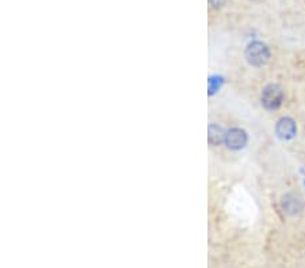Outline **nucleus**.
<instances>
[{"instance_id":"nucleus-3","label":"nucleus","mask_w":305,"mask_h":268,"mask_svg":"<svg viewBox=\"0 0 305 268\" xmlns=\"http://www.w3.org/2000/svg\"><path fill=\"white\" fill-rule=\"evenodd\" d=\"M247 140H249L247 133L240 127H232L225 133V145L233 151H239L246 147Z\"/></svg>"},{"instance_id":"nucleus-7","label":"nucleus","mask_w":305,"mask_h":268,"mask_svg":"<svg viewBox=\"0 0 305 268\" xmlns=\"http://www.w3.org/2000/svg\"><path fill=\"white\" fill-rule=\"evenodd\" d=\"M209 3L213 9H221L225 3V0H209Z\"/></svg>"},{"instance_id":"nucleus-8","label":"nucleus","mask_w":305,"mask_h":268,"mask_svg":"<svg viewBox=\"0 0 305 268\" xmlns=\"http://www.w3.org/2000/svg\"><path fill=\"white\" fill-rule=\"evenodd\" d=\"M210 83H212V88H210V91L212 92L216 91L218 87H220V84H221V82H218V79H212Z\"/></svg>"},{"instance_id":"nucleus-6","label":"nucleus","mask_w":305,"mask_h":268,"mask_svg":"<svg viewBox=\"0 0 305 268\" xmlns=\"http://www.w3.org/2000/svg\"><path fill=\"white\" fill-rule=\"evenodd\" d=\"M225 133L227 131H224L220 126L216 125V123H212L209 126V136H208L209 143L212 145H214V147L221 145L222 143H225Z\"/></svg>"},{"instance_id":"nucleus-1","label":"nucleus","mask_w":305,"mask_h":268,"mask_svg":"<svg viewBox=\"0 0 305 268\" xmlns=\"http://www.w3.org/2000/svg\"><path fill=\"white\" fill-rule=\"evenodd\" d=\"M246 58L249 61V64L254 66H263L267 64V61L270 58V49L266 43L261 41H254L249 43L246 48Z\"/></svg>"},{"instance_id":"nucleus-5","label":"nucleus","mask_w":305,"mask_h":268,"mask_svg":"<svg viewBox=\"0 0 305 268\" xmlns=\"http://www.w3.org/2000/svg\"><path fill=\"white\" fill-rule=\"evenodd\" d=\"M282 205L283 209L286 210V213L292 214V216L298 214V213L302 210V202H301L300 196H297V195L294 194L285 195V196H283Z\"/></svg>"},{"instance_id":"nucleus-4","label":"nucleus","mask_w":305,"mask_h":268,"mask_svg":"<svg viewBox=\"0 0 305 268\" xmlns=\"http://www.w3.org/2000/svg\"><path fill=\"white\" fill-rule=\"evenodd\" d=\"M275 131H277V136H278L279 139L283 140V141L292 140L293 137L296 136V131H297L296 122L289 117L281 118V119L277 122Z\"/></svg>"},{"instance_id":"nucleus-2","label":"nucleus","mask_w":305,"mask_h":268,"mask_svg":"<svg viewBox=\"0 0 305 268\" xmlns=\"http://www.w3.org/2000/svg\"><path fill=\"white\" fill-rule=\"evenodd\" d=\"M262 104L267 108V110H277L281 107L283 100L282 88L277 84H269L263 88L261 95Z\"/></svg>"}]
</instances>
